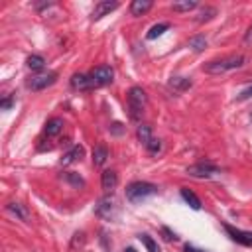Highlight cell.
I'll return each instance as SVG.
<instances>
[{
  "label": "cell",
  "mask_w": 252,
  "mask_h": 252,
  "mask_svg": "<svg viewBox=\"0 0 252 252\" xmlns=\"http://www.w3.org/2000/svg\"><path fill=\"white\" fill-rule=\"evenodd\" d=\"M152 6H154L152 0H134V2L130 4V14H132V16H142V14H146Z\"/></svg>",
  "instance_id": "7c38bea8"
},
{
  "label": "cell",
  "mask_w": 252,
  "mask_h": 252,
  "mask_svg": "<svg viewBox=\"0 0 252 252\" xmlns=\"http://www.w3.org/2000/svg\"><path fill=\"white\" fill-rule=\"evenodd\" d=\"M199 4L195 0H183V2H173L171 8L173 12H189V10H195Z\"/></svg>",
  "instance_id": "ac0fdd59"
},
{
  "label": "cell",
  "mask_w": 252,
  "mask_h": 252,
  "mask_svg": "<svg viewBox=\"0 0 252 252\" xmlns=\"http://www.w3.org/2000/svg\"><path fill=\"white\" fill-rule=\"evenodd\" d=\"M8 211H10L12 215H16L18 219L26 220V222L30 220V211H28V209H26L22 203H10V205H8Z\"/></svg>",
  "instance_id": "9a60e30c"
},
{
  "label": "cell",
  "mask_w": 252,
  "mask_h": 252,
  "mask_svg": "<svg viewBox=\"0 0 252 252\" xmlns=\"http://www.w3.org/2000/svg\"><path fill=\"white\" fill-rule=\"evenodd\" d=\"M124 252H136V250H134V248H126Z\"/></svg>",
  "instance_id": "d6a6232c"
},
{
  "label": "cell",
  "mask_w": 252,
  "mask_h": 252,
  "mask_svg": "<svg viewBox=\"0 0 252 252\" xmlns=\"http://www.w3.org/2000/svg\"><path fill=\"white\" fill-rule=\"evenodd\" d=\"M252 96V87H248V89H244L240 94H238V100H246V98H250Z\"/></svg>",
  "instance_id": "83f0119b"
},
{
  "label": "cell",
  "mask_w": 252,
  "mask_h": 252,
  "mask_svg": "<svg viewBox=\"0 0 252 252\" xmlns=\"http://www.w3.org/2000/svg\"><path fill=\"white\" fill-rule=\"evenodd\" d=\"M100 185H102L104 191H112V189L118 185V175H116V171L104 169L102 175H100Z\"/></svg>",
  "instance_id": "30bf717a"
},
{
  "label": "cell",
  "mask_w": 252,
  "mask_h": 252,
  "mask_svg": "<svg viewBox=\"0 0 252 252\" xmlns=\"http://www.w3.org/2000/svg\"><path fill=\"white\" fill-rule=\"evenodd\" d=\"M224 230L230 234V238L238 244H244V246H252V232L250 230H240V228H234L230 224H224Z\"/></svg>",
  "instance_id": "ba28073f"
},
{
  "label": "cell",
  "mask_w": 252,
  "mask_h": 252,
  "mask_svg": "<svg viewBox=\"0 0 252 252\" xmlns=\"http://www.w3.org/2000/svg\"><path fill=\"white\" fill-rule=\"evenodd\" d=\"M43 63H45V61H43L41 55H30V57H28V67L33 69V71H39V69L43 67Z\"/></svg>",
  "instance_id": "d4e9b609"
},
{
  "label": "cell",
  "mask_w": 252,
  "mask_h": 252,
  "mask_svg": "<svg viewBox=\"0 0 252 252\" xmlns=\"http://www.w3.org/2000/svg\"><path fill=\"white\" fill-rule=\"evenodd\" d=\"M148 150H150L152 154H158V152L161 150V144H159V140H156V138H154V140L148 144Z\"/></svg>",
  "instance_id": "4316f807"
},
{
  "label": "cell",
  "mask_w": 252,
  "mask_h": 252,
  "mask_svg": "<svg viewBox=\"0 0 252 252\" xmlns=\"http://www.w3.org/2000/svg\"><path fill=\"white\" fill-rule=\"evenodd\" d=\"M156 193H158V187L154 183H148V181H134L126 187V197L132 203H142L144 199H148Z\"/></svg>",
  "instance_id": "3957f363"
},
{
  "label": "cell",
  "mask_w": 252,
  "mask_h": 252,
  "mask_svg": "<svg viewBox=\"0 0 252 252\" xmlns=\"http://www.w3.org/2000/svg\"><path fill=\"white\" fill-rule=\"evenodd\" d=\"M61 130H63V120L61 118H51L47 122V126H45V134L47 136H57Z\"/></svg>",
  "instance_id": "2e32d148"
},
{
  "label": "cell",
  "mask_w": 252,
  "mask_h": 252,
  "mask_svg": "<svg viewBox=\"0 0 252 252\" xmlns=\"http://www.w3.org/2000/svg\"><path fill=\"white\" fill-rule=\"evenodd\" d=\"M89 77H91V83H93V87H104V85L112 83V77H114V73H112V69H110V67H106V65H100V67H94V69L89 73Z\"/></svg>",
  "instance_id": "277c9868"
},
{
  "label": "cell",
  "mask_w": 252,
  "mask_h": 252,
  "mask_svg": "<svg viewBox=\"0 0 252 252\" xmlns=\"http://www.w3.org/2000/svg\"><path fill=\"white\" fill-rule=\"evenodd\" d=\"M138 238L144 242V246L148 248V252H159V246H158V242H156V240H154L150 234H140Z\"/></svg>",
  "instance_id": "603a6c76"
},
{
  "label": "cell",
  "mask_w": 252,
  "mask_h": 252,
  "mask_svg": "<svg viewBox=\"0 0 252 252\" xmlns=\"http://www.w3.org/2000/svg\"><path fill=\"white\" fill-rule=\"evenodd\" d=\"M187 173L191 177H213V175L220 173V169L217 165H211V163H195V165L187 167Z\"/></svg>",
  "instance_id": "8992f818"
},
{
  "label": "cell",
  "mask_w": 252,
  "mask_h": 252,
  "mask_svg": "<svg viewBox=\"0 0 252 252\" xmlns=\"http://www.w3.org/2000/svg\"><path fill=\"white\" fill-rule=\"evenodd\" d=\"M189 47H193L195 51H203L207 47V39L203 35H195V37L189 39Z\"/></svg>",
  "instance_id": "cb8c5ba5"
},
{
  "label": "cell",
  "mask_w": 252,
  "mask_h": 252,
  "mask_svg": "<svg viewBox=\"0 0 252 252\" xmlns=\"http://www.w3.org/2000/svg\"><path fill=\"white\" fill-rule=\"evenodd\" d=\"M110 130H112L114 134H122V124H120V122H114V124L110 126Z\"/></svg>",
  "instance_id": "f1b7e54d"
},
{
  "label": "cell",
  "mask_w": 252,
  "mask_h": 252,
  "mask_svg": "<svg viewBox=\"0 0 252 252\" xmlns=\"http://www.w3.org/2000/svg\"><path fill=\"white\" fill-rule=\"evenodd\" d=\"M55 81H57V75L55 73H39V75H35V77H32L28 81V87L32 91H41V89L53 85Z\"/></svg>",
  "instance_id": "5b68a950"
},
{
  "label": "cell",
  "mask_w": 252,
  "mask_h": 252,
  "mask_svg": "<svg viewBox=\"0 0 252 252\" xmlns=\"http://www.w3.org/2000/svg\"><path fill=\"white\" fill-rule=\"evenodd\" d=\"M181 197H183V201H185L191 209H195V211H199V209H201V201H199V197H197L191 189L183 187V189H181Z\"/></svg>",
  "instance_id": "4fadbf2b"
},
{
  "label": "cell",
  "mask_w": 252,
  "mask_h": 252,
  "mask_svg": "<svg viewBox=\"0 0 252 252\" xmlns=\"http://www.w3.org/2000/svg\"><path fill=\"white\" fill-rule=\"evenodd\" d=\"M94 211H96L98 217L110 220V219H114V215H116V203H114L112 197H102V199L96 203V209H94Z\"/></svg>",
  "instance_id": "52a82bcc"
},
{
  "label": "cell",
  "mask_w": 252,
  "mask_h": 252,
  "mask_svg": "<svg viewBox=\"0 0 252 252\" xmlns=\"http://www.w3.org/2000/svg\"><path fill=\"white\" fill-rule=\"evenodd\" d=\"M246 39H248V41H252V28H250V32H248V35H246Z\"/></svg>",
  "instance_id": "1f68e13d"
},
{
  "label": "cell",
  "mask_w": 252,
  "mask_h": 252,
  "mask_svg": "<svg viewBox=\"0 0 252 252\" xmlns=\"http://www.w3.org/2000/svg\"><path fill=\"white\" fill-rule=\"evenodd\" d=\"M242 65H244V55L236 53V55H226V57H222V59L211 61V63L205 67V71L211 73V75H220V73H226V71H230V69H238V67H242Z\"/></svg>",
  "instance_id": "6da1fadb"
},
{
  "label": "cell",
  "mask_w": 252,
  "mask_h": 252,
  "mask_svg": "<svg viewBox=\"0 0 252 252\" xmlns=\"http://www.w3.org/2000/svg\"><path fill=\"white\" fill-rule=\"evenodd\" d=\"M12 106V98H6V100H2V108H10Z\"/></svg>",
  "instance_id": "4dcf8cb0"
},
{
  "label": "cell",
  "mask_w": 252,
  "mask_h": 252,
  "mask_svg": "<svg viewBox=\"0 0 252 252\" xmlns=\"http://www.w3.org/2000/svg\"><path fill=\"white\" fill-rule=\"evenodd\" d=\"M106 158H108V150L104 146H96L93 150V163L94 165H102L106 161Z\"/></svg>",
  "instance_id": "e0dca14e"
},
{
  "label": "cell",
  "mask_w": 252,
  "mask_h": 252,
  "mask_svg": "<svg viewBox=\"0 0 252 252\" xmlns=\"http://www.w3.org/2000/svg\"><path fill=\"white\" fill-rule=\"evenodd\" d=\"M71 87H73V89H79V91H87V89L93 87V83H91V77H89V75L75 73V75L71 77Z\"/></svg>",
  "instance_id": "8fae6325"
},
{
  "label": "cell",
  "mask_w": 252,
  "mask_h": 252,
  "mask_svg": "<svg viewBox=\"0 0 252 252\" xmlns=\"http://www.w3.org/2000/svg\"><path fill=\"white\" fill-rule=\"evenodd\" d=\"M83 146H73L65 156H63V159H61V163L63 165H67V163H73V161H77V159H81V156H83Z\"/></svg>",
  "instance_id": "5bb4252c"
},
{
  "label": "cell",
  "mask_w": 252,
  "mask_h": 252,
  "mask_svg": "<svg viewBox=\"0 0 252 252\" xmlns=\"http://www.w3.org/2000/svg\"><path fill=\"white\" fill-rule=\"evenodd\" d=\"M118 8V2H110V0H100V2H96L94 4V8H93V14H91V18L93 20H100L102 16H106V14H110L112 10H116Z\"/></svg>",
  "instance_id": "9c48e42d"
},
{
  "label": "cell",
  "mask_w": 252,
  "mask_h": 252,
  "mask_svg": "<svg viewBox=\"0 0 252 252\" xmlns=\"http://www.w3.org/2000/svg\"><path fill=\"white\" fill-rule=\"evenodd\" d=\"M146 104H148V96L144 93L142 87H132L128 91V110H130V116L134 120H140L144 110H146Z\"/></svg>",
  "instance_id": "7a4b0ae2"
},
{
  "label": "cell",
  "mask_w": 252,
  "mask_h": 252,
  "mask_svg": "<svg viewBox=\"0 0 252 252\" xmlns=\"http://www.w3.org/2000/svg\"><path fill=\"white\" fill-rule=\"evenodd\" d=\"M169 87H173V89H177V91H185V89L191 87V81L185 79V77H171V79H169Z\"/></svg>",
  "instance_id": "44dd1931"
},
{
  "label": "cell",
  "mask_w": 252,
  "mask_h": 252,
  "mask_svg": "<svg viewBox=\"0 0 252 252\" xmlns=\"http://www.w3.org/2000/svg\"><path fill=\"white\" fill-rule=\"evenodd\" d=\"M65 181L67 183H71L73 187H85V179L79 175V173H75V171H69V173H65Z\"/></svg>",
  "instance_id": "7402d4cb"
},
{
  "label": "cell",
  "mask_w": 252,
  "mask_h": 252,
  "mask_svg": "<svg viewBox=\"0 0 252 252\" xmlns=\"http://www.w3.org/2000/svg\"><path fill=\"white\" fill-rule=\"evenodd\" d=\"M165 30H169V24L167 22H161V24H156V26H152V30L148 32V39H156V37H159Z\"/></svg>",
  "instance_id": "ffe728a7"
},
{
  "label": "cell",
  "mask_w": 252,
  "mask_h": 252,
  "mask_svg": "<svg viewBox=\"0 0 252 252\" xmlns=\"http://www.w3.org/2000/svg\"><path fill=\"white\" fill-rule=\"evenodd\" d=\"M215 14H217V10H215L213 6H207V8H203V10H201V14H199L195 20H197V22H209Z\"/></svg>",
  "instance_id": "484cf974"
},
{
  "label": "cell",
  "mask_w": 252,
  "mask_h": 252,
  "mask_svg": "<svg viewBox=\"0 0 252 252\" xmlns=\"http://www.w3.org/2000/svg\"><path fill=\"white\" fill-rule=\"evenodd\" d=\"M183 252H203V250H199V248H195V246H191V244H185Z\"/></svg>",
  "instance_id": "f546056e"
},
{
  "label": "cell",
  "mask_w": 252,
  "mask_h": 252,
  "mask_svg": "<svg viewBox=\"0 0 252 252\" xmlns=\"http://www.w3.org/2000/svg\"><path fill=\"white\" fill-rule=\"evenodd\" d=\"M138 140H140L146 148H148V144L154 140V138H152V128H150L148 124H142V126L138 128Z\"/></svg>",
  "instance_id": "d6986e66"
}]
</instances>
